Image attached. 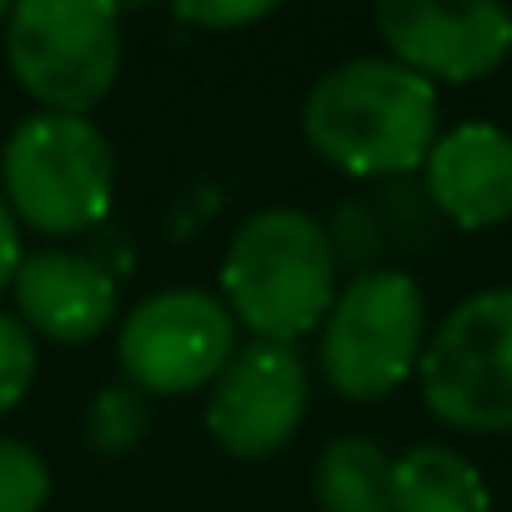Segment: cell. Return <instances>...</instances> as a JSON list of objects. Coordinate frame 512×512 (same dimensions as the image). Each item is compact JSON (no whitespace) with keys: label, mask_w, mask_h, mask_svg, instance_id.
I'll use <instances>...</instances> for the list:
<instances>
[{"label":"cell","mask_w":512,"mask_h":512,"mask_svg":"<svg viewBox=\"0 0 512 512\" xmlns=\"http://www.w3.org/2000/svg\"><path fill=\"white\" fill-rule=\"evenodd\" d=\"M21 262H26V251H21V221L11 216L6 196H0V292L16 282Z\"/></svg>","instance_id":"obj_19"},{"label":"cell","mask_w":512,"mask_h":512,"mask_svg":"<svg viewBox=\"0 0 512 512\" xmlns=\"http://www.w3.org/2000/svg\"><path fill=\"white\" fill-rule=\"evenodd\" d=\"M422 402L457 432H512V287L457 302L417 362Z\"/></svg>","instance_id":"obj_6"},{"label":"cell","mask_w":512,"mask_h":512,"mask_svg":"<svg viewBox=\"0 0 512 512\" xmlns=\"http://www.w3.org/2000/svg\"><path fill=\"white\" fill-rule=\"evenodd\" d=\"M6 16H11V6H0V26H6Z\"/></svg>","instance_id":"obj_20"},{"label":"cell","mask_w":512,"mask_h":512,"mask_svg":"<svg viewBox=\"0 0 512 512\" xmlns=\"http://www.w3.org/2000/svg\"><path fill=\"white\" fill-rule=\"evenodd\" d=\"M36 372H41V352H36L31 327L11 312H0V417L31 397Z\"/></svg>","instance_id":"obj_16"},{"label":"cell","mask_w":512,"mask_h":512,"mask_svg":"<svg viewBox=\"0 0 512 512\" xmlns=\"http://www.w3.org/2000/svg\"><path fill=\"white\" fill-rule=\"evenodd\" d=\"M46 497H51L46 457L21 437H0V512H41Z\"/></svg>","instance_id":"obj_15"},{"label":"cell","mask_w":512,"mask_h":512,"mask_svg":"<svg viewBox=\"0 0 512 512\" xmlns=\"http://www.w3.org/2000/svg\"><path fill=\"white\" fill-rule=\"evenodd\" d=\"M312 402L307 357L287 342H246L221 367L206 397V432L226 457L262 462L277 457Z\"/></svg>","instance_id":"obj_8"},{"label":"cell","mask_w":512,"mask_h":512,"mask_svg":"<svg viewBox=\"0 0 512 512\" xmlns=\"http://www.w3.org/2000/svg\"><path fill=\"white\" fill-rule=\"evenodd\" d=\"M312 497L322 512H392V457L372 437H337L312 467Z\"/></svg>","instance_id":"obj_13"},{"label":"cell","mask_w":512,"mask_h":512,"mask_svg":"<svg viewBox=\"0 0 512 512\" xmlns=\"http://www.w3.org/2000/svg\"><path fill=\"white\" fill-rule=\"evenodd\" d=\"M327 236H332V251H337V262H352L357 272H367V262L382 251V241H387V231H382V221L367 211V206H342L337 211V221L327 226Z\"/></svg>","instance_id":"obj_17"},{"label":"cell","mask_w":512,"mask_h":512,"mask_svg":"<svg viewBox=\"0 0 512 512\" xmlns=\"http://www.w3.org/2000/svg\"><path fill=\"white\" fill-rule=\"evenodd\" d=\"M151 427V397L136 392L131 382H111L96 392L91 412H86V437L96 452L116 457V452H131Z\"/></svg>","instance_id":"obj_14"},{"label":"cell","mask_w":512,"mask_h":512,"mask_svg":"<svg viewBox=\"0 0 512 512\" xmlns=\"http://www.w3.org/2000/svg\"><path fill=\"white\" fill-rule=\"evenodd\" d=\"M226 312L256 342H287L317 332L337 302V251L327 226L302 206L251 211L221 256Z\"/></svg>","instance_id":"obj_2"},{"label":"cell","mask_w":512,"mask_h":512,"mask_svg":"<svg viewBox=\"0 0 512 512\" xmlns=\"http://www.w3.org/2000/svg\"><path fill=\"white\" fill-rule=\"evenodd\" d=\"M0 196L41 236H81L111 211L116 151L96 121L36 111L0 146Z\"/></svg>","instance_id":"obj_3"},{"label":"cell","mask_w":512,"mask_h":512,"mask_svg":"<svg viewBox=\"0 0 512 512\" xmlns=\"http://www.w3.org/2000/svg\"><path fill=\"white\" fill-rule=\"evenodd\" d=\"M307 146L347 176L402 181L422 171L437 146V86L392 56H357L332 66L302 101Z\"/></svg>","instance_id":"obj_1"},{"label":"cell","mask_w":512,"mask_h":512,"mask_svg":"<svg viewBox=\"0 0 512 512\" xmlns=\"http://www.w3.org/2000/svg\"><path fill=\"white\" fill-rule=\"evenodd\" d=\"M427 297L407 272H357L322 322V377L347 402L392 397L427 352Z\"/></svg>","instance_id":"obj_5"},{"label":"cell","mask_w":512,"mask_h":512,"mask_svg":"<svg viewBox=\"0 0 512 512\" xmlns=\"http://www.w3.org/2000/svg\"><path fill=\"white\" fill-rule=\"evenodd\" d=\"M392 512H492L482 472L437 442L392 457Z\"/></svg>","instance_id":"obj_12"},{"label":"cell","mask_w":512,"mask_h":512,"mask_svg":"<svg viewBox=\"0 0 512 512\" xmlns=\"http://www.w3.org/2000/svg\"><path fill=\"white\" fill-rule=\"evenodd\" d=\"M377 31L397 66L422 81H482L512 51V11L497 0H467V6H437V0H382Z\"/></svg>","instance_id":"obj_9"},{"label":"cell","mask_w":512,"mask_h":512,"mask_svg":"<svg viewBox=\"0 0 512 512\" xmlns=\"http://www.w3.org/2000/svg\"><path fill=\"white\" fill-rule=\"evenodd\" d=\"M277 6L272 0H181L176 6V21L196 26V31H241L251 21H267Z\"/></svg>","instance_id":"obj_18"},{"label":"cell","mask_w":512,"mask_h":512,"mask_svg":"<svg viewBox=\"0 0 512 512\" xmlns=\"http://www.w3.org/2000/svg\"><path fill=\"white\" fill-rule=\"evenodd\" d=\"M432 211L462 231L512 221V136L492 121H462L437 136L422 161Z\"/></svg>","instance_id":"obj_10"},{"label":"cell","mask_w":512,"mask_h":512,"mask_svg":"<svg viewBox=\"0 0 512 512\" xmlns=\"http://www.w3.org/2000/svg\"><path fill=\"white\" fill-rule=\"evenodd\" d=\"M236 357V317L201 287H171L131 307L121 322V377L146 397H186L221 377Z\"/></svg>","instance_id":"obj_7"},{"label":"cell","mask_w":512,"mask_h":512,"mask_svg":"<svg viewBox=\"0 0 512 512\" xmlns=\"http://www.w3.org/2000/svg\"><path fill=\"white\" fill-rule=\"evenodd\" d=\"M6 66L41 111L91 116L121 76V11L106 0H21L6 16Z\"/></svg>","instance_id":"obj_4"},{"label":"cell","mask_w":512,"mask_h":512,"mask_svg":"<svg viewBox=\"0 0 512 512\" xmlns=\"http://www.w3.org/2000/svg\"><path fill=\"white\" fill-rule=\"evenodd\" d=\"M16 317L46 342H91L116 322V277L86 251H31L16 282Z\"/></svg>","instance_id":"obj_11"}]
</instances>
